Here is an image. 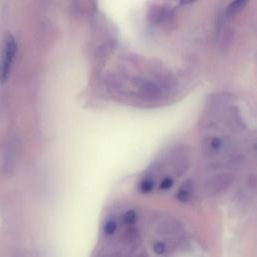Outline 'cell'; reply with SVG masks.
<instances>
[{
  "label": "cell",
  "instance_id": "cell-3",
  "mask_svg": "<svg viewBox=\"0 0 257 257\" xmlns=\"http://www.w3.org/2000/svg\"><path fill=\"white\" fill-rule=\"evenodd\" d=\"M232 183V175L229 173L218 174L215 177H212L207 183V189L211 193L217 194L223 191H226Z\"/></svg>",
  "mask_w": 257,
  "mask_h": 257
},
{
  "label": "cell",
  "instance_id": "cell-2",
  "mask_svg": "<svg viewBox=\"0 0 257 257\" xmlns=\"http://www.w3.org/2000/svg\"><path fill=\"white\" fill-rule=\"evenodd\" d=\"M229 146L227 139L218 136L210 137L204 143V151L209 158H216L227 152Z\"/></svg>",
  "mask_w": 257,
  "mask_h": 257
},
{
  "label": "cell",
  "instance_id": "cell-7",
  "mask_svg": "<svg viewBox=\"0 0 257 257\" xmlns=\"http://www.w3.org/2000/svg\"><path fill=\"white\" fill-rule=\"evenodd\" d=\"M246 4H247V1H244V0H238V1L231 2L226 9V16L228 18H231V17L237 15L244 8V6Z\"/></svg>",
  "mask_w": 257,
  "mask_h": 257
},
{
  "label": "cell",
  "instance_id": "cell-1",
  "mask_svg": "<svg viewBox=\"0 0 257 257\" xmlns=\"http://www.w3.org/2000/svg\"><path fill=\"white\" fill-rule=\"evenodd\" d=\"M17 52V43L12 35H8L0 50V81L5 82L11 72L15 55Z\"/></svg>",
  "mask_w": 257,
  "mask_h": 257
},
{
  "label": "cell",
  "instance_id": "cell-4",
  "mask_svg": "<svg viewBox=\"0 0 257 257\" xmlns=\"http://www.w3.org/2000/svg\"><path fill=\"white\" fill-rule=\"evenodd\" d=\"M122 242L127 246H136L140 242V234L136 228H127L122 235Z\"/></svg>",
  "mask_w": 257,
  "mask_h": 257
},
{
  "label": "cell",
  "instance_id": "cell-5",
  "mask_svg": "<svg viewBox=\"0 0 257 257\" xmlns=\"http://www.w3.org/2000/svg\"><path fill=\"white\" fill-rule=\"evenodd\" d=\"M192 182L191 181H186L182 187L179 189V191L177 192V199L182 202V203H187L188 201H190L191 199V196H192V189H193V186H192Z\"/></svg>",
  "mask_w": 257,
  "mask_h": 257
},
{
  "label": "cell",
  "instance_id": "cell-8",
  "mask_svg": "<svg viewBox=\"0 0 257 257\" xmlns=\"http://www.w3.org/2000/svg\"><path fill=\"white\" fill-rule=\"evenodd\" d=\"M155 187V182L152 178H145L140 184V190L143 193H150Z\"/></svg>",
  "mask_w": 257,
  "mask_h": 257
},
{
  "label": "cell",
  "instance_id": "cell-11",
  "mask_svg": "<svg viewBox=\"0 0 257 257\" xmlns=\"http://www.w3.org/2000/svg\"><path fill=\"white\" fill-rule=\"evenodd\" d=\"M173 185H174V180L171 178V177H166V178H164L162 181H161V183H160V185H159V188L161 189V190H169V189H171L172 187H173Z\"/></svg>",
  "mask_w": 257,
  "mask_h": 257
},
{
  "label": "cell",
  "instance_id": "cell-6",
  "mask_svg": "<svg viewBox=\"0 0 257 257\" xmlns=\"http://www.w3.org/2000/svg\"><path fill=\"white\" fill-rule=\"evenodd\" d=\"M159 231L162 235L165 236H170V235H176L178 233L181 232V227L180 225H178L177 222H173V221H167L164 224L160 225L159 227Z\"/></svg>",
  "mask_w": 257,
  "mask_h": 257
},
{
  "label": "cell",
  "instance_id": "cell-12",
  "mask_svg": "<svg viewBox=\"0 0 257 257\" xmlns=\"http://www.w3.org/2000/svg\"><path fill=\"white\" fill-rule=\"evenodd\" d=\"M154 251H155V253H157L158 255H163V254H165V252L167 251V246H166V244L165 243H163V242H156L155 244H154Z\"/></svg>",
  "mask_w": 257,
  "mask_h": 257
},
{
  "label": "cell",
  "instance_id": "cell-10",
  "mask_svg": "<svg viewBox=\"0 0 257 257\" xmlns=\"http://www.w3.org/2000/svg\"><path fill=\"white\" fill-rule=\"evenodd\" d=\"M116 228H117L116 222L114 220H109L105 223V225L103 227V232L106 236H111L116 231Z\"/></svg>",
  "mask_w": 257,
  "mask_h": 257
},
{
  "label": "cell",
  "instance_id": "cell-9",
  "mask_svg": "<svg viewBox=\"0 0 257 257\" xmlns=\"http://www.w3.org/2000/svg\"><path fill=\"white\" fill-rule=\"evenodd\" d=\"M123 223L126 225H134L138 220V215L135 210H128L124 213L122 217Z\"/></svg>",
  "mask_w": 257,
  "mask_h": 257
}]
</instances>
